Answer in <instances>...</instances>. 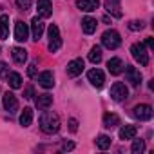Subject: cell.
Here are the masks:
<instances>
[{
	"label": "cell",
	"mask_w": 154,
	"mask_h": 154,
	"mask_svg": "<svg viewBox=\"0 0 154 154\" xmlns=\"http://www.w3.org/2000/svg\"><path fill=\"white\" fill-rule=\"evenodd\" d=\"M40 129L45 134H56L60 131V118H58V114L53 112V111H45L44 109V112L40 116Z\"/></svg>",
	"instance_id": "cell-1"
},
{
	"label": "cell",
	"mask_w": 154,
	"mask_h": 154,
	"mask_svg": "<svg viewBox=\"0 0 154 154\" xmlns=\"http://www.w3.org/2000/svg\"><path fill=\"white\" fill-rule=\"evenodd\" d=\"M102 44H103L107 49H118L120 44H122V36H120L118 31L109 29V31H105V33L102 35Z\"/></svg>",
	"instance_id": "cell-2"
},
{
	"label": "cell",
	"mask_w": 154,
	"mask_h": 154,
	"mask_svg": "<svg viewBox=\"0 0 154 154\" xmlns=\"http://www.w3.org/2000/svg\"><path fill=\"white\" fill-rule=\"evenodd\" d=\"M47 35H49V51H51V53H56V51L62 47V38H60V29H58V26L51 24Z\"/></svg>",
	"instance_id": "cell-3"
},
{
	"label": "cell",
	"mask_w": 154,
	"mask_h": 154,
	"mask_svg": "<svg viewBox=\"0 0 154 154\" xmlns=\"http://www.w3.org/2000/svg\"><path fill=\"white\" fill-rule=\"evenodd\" d=\"M131 53H132V58L140 62V65H149V53H147L145 44H132Z\"/></svg>",
	"instance_id": "cell-4"
},
{
	"label": "cell",
	"mask_w": 154,
	"mask_h": 154,
	"mask_svg": "<svg viewBox=\"0 0 154 154\" xmlns=\"http://www.w3.org/2000/svg\"><path fill=\"white\" fill-rule=\"evenodd\" d=\"M127 96H129L127 85L122 84V82H114L112 87H111V98H112L114 102H122V100H125Z\"/></svg>",
	"instance_id": "cell-5"
},
{
	"label": "cell",
	"mask_w": 154,
	"mask_h": 154,
	"mask_svg": "<svg viewBox=\"0 0 154 154\" xmlns=\"http://www.w3.org/2000/svg\"><path fill=\"white\" fill-rule=\"evenodd\" d=\"M125 78L132 87H138L141 84V72L132 65H125Z\"/></svg>",
	"instance_id": "cell-6"
},
{
	"label": "cell",
	"mask_w": 154,
	"mask_h": 154,
	"mask_svg": "<svg viewBox=\"0 0 154 154\" xmlns=\"http://www.w3.org/2000/svg\"><path fill=\"white\" fill-rule=\"evenodd\" d=\"M87 78H89L91 85H94L96 89L103 87V84H105V74H103V71H100V69H91V71L87 72Z\"/></svg>",
	"instance_id": "cell-7"
},
{
	"label": "cell",
	"mask_w": 154,
	"mask_h": 154,
	"mask_svg": "<svg viewBox=\"0 0 154 154\" xmlns=\"http://www.w3.org/2000/svg\"><path fill=\"white\" fill-rule=\"evenodd\" d=\"M132 114H134V118H138V120H150L152 118V107L150 105H147V103H140V105H136L134 109H132Z\"/></svg>",
	"instance_id": "cell-8"
},
{
	"label": "cell",
	"mask_w": 154,
	"mask_h": 154,
	"mask_svg": "<svg viewBox=\"0 0 154 154\" xmlns=\"http://www.w3.org/2000/svg\"><path fill=\"white\" fill-rule=\"evenodd\" d=\"M84 67H85V65H84V60H82V58H74V60H71V62L67 63V76L74 78V76L82 74Z\"/></svg>",
	"instance_id": "cell-9"
},
{
	"label": "cell",
	"mask_w": 154,
	"mask_h": 154,
	"mask_svg": "<svg viewBox=\"0 0 154 154\" xmlns=\"http://www.w3.org/2000/svg\"><path fill=\"white\" fill-rule=\"evenodd\" d=\"M27 38H29L27 24H24L22 20H17V24H15V40L17 42H26Z\"/></svg>",
	"instance_id": "cell-10"
},
{
	"label": "cell",
	"mask_w": 154,
	"mask_h": 154,
	"mask_svg": "<svg viewBox=\"0 0 154 154\" xmlns=\"http://www.w3.org/2000/svg\"><path fill=\"white\" fill-rule=\"evenodd\" d=\"M4 109L9 112V114H15L17 111H18V100H17V96L13 94V93H6L4 94Z\"/></svg>",
	"instance_id": "cell-11"
},
{
	"label": "cell",
	"mask_w": 154,
	"mask_h": 154,
	"mask_svg": "<svg viewBox=\"0 0 154 154\" xmlns=\"http://www.w3.org/2000/svg\"><path fill=\"white\" fill-rule=\"evenodd\" d=\"M44 22H42V18H38V17H35L33 20H31V35H33V40H40L42 38V35H44Z\"/></svg>",
	"instance_id": "cell-12"
},
{
	"label": "cell",
	"mask_w": 154,
	"mask_h": 154,
	"mask_svg": "<svg viewBox=\"0 0 154 154\" xmlns=\"http://www.w3.org/2000/svg\"><path fill=\"white\" fill-rule=\"evenodd\" d=\"M36 11H38V15L42 18H49L53 15V4H51V0H38Z\"/></svg>",
	"instance_id": "cell-13"
},
{
	"label": "cell",
	"mask_w": 154,
	"mask_h": 154,
	"mask_svg": "<svg viewBox=\"0 0 154 154\" xmlns=\"http://www.w3.org/2000/svg\"><path fill=\"white\" fill-rule=\"evenodd\" d=\"M100 6V0H76V8L85 11V13H91V11H96Z\"/></svg>",
	"instance_id": "cell-14"
},
{
	"label": "cell",
	"mask_w": 154,
	"mask_h": 154,
	"mask_svg": "<svg viewBox=\"0 0 154 154\" xmlns=\"http://www.w3.org/2000/svg\"><path fill=\"white\" fill-rule=\"evenodd\" d=\"M38 84H40L44 89H51V87L54 85V74H53L51 71L40 72V76H38Z\"/></svg>",
	"instance_id": "cell-15"
},
{
	"label": "cell",
	"mask_w": 154,
	"mask_h": 154,
	"mask_svg": "<svg viewBox=\"0 0 154 154\" xmlns=\"http://www.w3.org/2000/svg\"><path fill=\"white\" fill-rule=\"evenodd\" d=\"M105 9L109 15H112L114 18L122 17V8H120V0H105Z\"/></svg>",
	"instance_id": "cell-16"
},
{
	"label": "cell",
	"mask_w": 154,
	"mask_h": 154,
	"mask_svg": "<svg viewBox=\"0 0 154 154\" xmlns=\"http://www.w3.org/2000/svg\"><path fill=\"white\" fill-rule=\"evenodd\" d=\"M107 69H109V72L111 74H120L122 71H123V62L120 60V58H111L109 62H107Z\"/></svg>",
	"instance_id": "cell-17"
},
{
	"label": "cell",
	"mask_w": 154,
	"mask_h": 154,
	"mask_svg": "<svg viewBox=\"0 0 154 154\" xmlns=\"http://www.w3.org/2000/svg\"><path fill=\"white\" fill-rule=\"evenodd\" d=\"M51 105H53V96L49 93H44V94L36 96V107L38 109H49Z\"/></svg>",
	"instance_id": "cell-18"
},
{
	"label": "cell",
	"mask_w": 154,
	"mask_h": 154,
	"mask_svg": "<svg viewBox=\"0 0 154 154\" xmlns=\"http://www.w3.org/2000/svg\"><path fill=\"white\" fill-rule=\"evenodd\" d=\"M136 132H138L136 125H123L120 129V140H132L136 138Z\"/></svg>",
	"instance_id": "cell-19"
},
{
	"label": "cell",
	"mask_w": 154,
	"mask_h": 154,
	"mask_svg": "<svg viewBox=\"0 0 154 154\" xmlns=\"http://www.w3.org/2000/svg\"><path fill=\"white\" fill-rule=\"evenodd\" d=\"M9 36V17L0 15V40H6Z\"/></svg>",
	"instance_id": "cell-20"
},
{
	"label": "cell",
	"mask_w": 154,
	"mask_h": 154,
	"mask_svg": "<svg viewBox=\"0 0 154 154\" xmlns=\"http://www.w3.org/2000/svg\"><path fill=\"white\" fill-rule=\"evenodd\" d=\"M96 26H98V22H96L94 18H91V17H85V18L82 20V29H84L85 35H93V33L96 31Z\"/></svg>",
	"instance_id": "cell-21"
},
{
	"label": "cell",
	"mask_w": 154,
	"mask_h": 154,
	"mask_svg": "<svg viewBox=\"0 0 154 154\" xmlns=\"http://www.w3.org/2000/svg\"><path fill=\"white\" fill-rule=\"evenodd\" d=\"M13 60L18 63V65H24L26 63V60H27V51L24 49V47H13Z\"/></svg>",
	"instance_id": "cell-22"
},
{
	"label": "cell",
	"mask_w": 154,
	"mask_h": 154,
	"mask_svg": "<svg viewBox=\"0 0 154 154\" xmlns=\"http://www.w3.org/2000/svg\"><path fill=\"white\" fill-rule=\"evenodd\" d=\"M33 123V109L31 107H24L22 114H20V125L22 127H29Z\"/></svg>",
	"instance_id": "cell-23"
},
{
	"label": "cell",
	"mask_w": 154,
	"mask_h": 154,
	"mask_svg": "<svg viewBox=\"0 0 154 154\" xmlns=\"http://www.w3.org/2000/svg\"><path fill=\"white\" fill-rule=\"evenodd\" d=\"M103 125H105L107 129H112V127L120 125L118 114H114V112H105V114H103Z\"/></svg>",
	"instance_id": "cell-24"
},
{
	"label": "cell",
	"mask_w": 154,
	"mask_h": 154,
	"mask_svg": "<svg viewBox=\"0 0 154 154\" xmlns=\"http://www.w3.org/2000/svg\"><path fill=\"white\" fill-rule=\"evenodd\" d=\"M8 84L11 89H20L22 87V76L18 72H8Z\"/></svg>",
	"instance_id": "cell-25"
},
{
	"label": "cell",
	"mask_w": 154,
	"mask_h": 154,
	"mask_svg": "<svg viewBox=\"0 0 154 154\" xmlns=\"http://www.w3.org/2000/svg\"><path fill=\"white\" fill-rule=\"evenodd\" d=\"M89 60H91L93 63H100V62H102V47H100V45H94V47L91 49Z\"/></svg>",
	"instance_id": "cell-26"
},
{
	"label": "cell",
	"mask_w": 154,
	"mask_h": 154,
	"mask_svg": "<svg viewBox=\"0 0 154 154\" xmlns=\"http://www.w3.org/2000/svg\"><path fill=\"white\" fill-rule=\"evenodd\" d=\"M96 145H98L102 150H105V149L111 147V138H109L107 134H100V136L96 138Z\"/></svg>",
	"instance_id": "cell-27"
},
{
	"label": "cell",
	"mask_w": 154,
	"mask_h": 154,
	"mask_svg": "<svg viewBox=\"0 0 154 154\" xmlns=\"http://www.w3.org/2000/svg\"><path fill=\"white\" fill-rule=\"evenodd\" d=\"M134 140V138H132ZM145 150V141L143 140H134L132 141V147H131V152L132 154H141Z\"/></svg>",
	"instance_id": "cell-28"
},
{
	"label": "cell",
	"mask_w": 154,
	"mask_h": 154,
	"mask_svg": "<svg viewBox=\"0 0 154 154\" xmlns=\"http://www.w3.org/2000/svg\"><path fill=\"white\" fill-rule=\"evenodd\" d=\"M17 6L20 11H29L33 6V0H17Z\"/></svg>",
	"instance_id": "cell-29"
},
{
	"label": "cell",
	"mask_w": 154,
	"mask_h": 154,
	"mask_svg": "<svg viewBox=\"0 0 154 154\" xmlns=\"http://www.w3.org/2000/svg\"><path fill=\"white\" fill-rule=\"evenodd\" d=\"M143 27H145V24H143L141 20H131V22H129V29H131V31H141Z\"/></svg>",
	"instance_id": "cell-30"
},
{
	"label": "cell",
	"mask_w": 154,
	"mask_h": 154,
	"mask_svg": "<svg viewBox=\"0 0 154 154\" xmlns=\"http://www.w3.org/2000/svg\"><path fill=\"white\" fill-rule=\"evenodd\" d=\"M69 129H71L72 132H76V131H78V122H76L74 118H71V120H69Z\"/></svg>",
	"instance_id": "cell-31"
},
{
	"label": "cell",
	"mask_w": 154,
	"mask_h": 154,
	"mask_svg": "<svg viewBox=\"0 0 154 154\" xmlns=\"http://www.w3.org/2000/svg\"><path fill=\"white\" fill-rule=\"evenodd\" d=\"M27 74L31 76V78L36 74V63H29V67H27Z\"/></svg>",
	"instance_id": "cell-32"
},
{
	"label": "cell",
	"mask_w": 154,
	"mask_h": 154,
	"mask_svg": "<svg viewBox=\"0 0 154 154\" xmlns=\"http://www.w3.org/2000/svg\"><path fill=\"white\" fill-rule=\"evenodd\" d=\"M74 149V143L72 141H63L62 143V150H72Z\"/></svg>",
	"instance_id": "cell-33"
},
{
	"label": "cell",
	"mask_w": 154,
	"mask_h": 154,
	"mask_svg": "<svg viewBox=\"0 0 154 154\" xmlns=\"http://www.w3.org/2000/svg\"><path fill=\"white\" fill-rule=\"evenodd\" d=\"M2 74H8V65L4 62H0V76H2Z\"/></svg>",
	"instance_id": "cell-34"
},
{
	"label": "cell",
	"mask_w": 154,
	"mask_h": 154,
	"mask_svg": "<svg viewBox=\"0 0 154 154\" xmlns=\"http://www.w3.org/2000/svg\"><path fill=\"white\" fill-rule=\"evenodd\" d=\"M145 45H147L149 49H154V38H152V36H149V38H147V42H145Z\"/></svg>",
	"instance_id": "cell-35"
},
{
	"label": "cell",
	"mask_w": 154,
	"mask_h": 154,
	"mask_svg": "<svg viewBox=\"0 0 154 154\" xmlns=\"http://www.w3.org/2000/svg\"><path fill=\"white\" fill-rule=\"evenodd\" d=\"M26 98H33V89H31V87L26 89Z\"/></svg>",
	"instance_id": "cell-36"
}]
</instances>
